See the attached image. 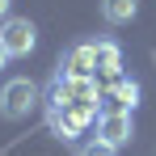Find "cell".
Instances as JSON below:
<instances>
[{"instance_id": "5", "label": "cell", "mask_w": 156, "mask_h": 156, "mask_svg": "<svg viewBox=\"0 0 156 156\" xmlns=\"http://www.w3.org/2000/svg\"><path fill=\"white\" fill-rule=\"evenodd\" d=\"M101 101H105L110 114H131V110L139 105V84H135L131 76H118V80H110V84H105Z\"/></svg>"}, {"instance_id": "7", "label": "cell", "mask_w": 156, "mask_h": 156, "mask_svg": "<svg viewBox=\"0 0 156 156\" xmlns=\"http://www.w3.org/2000/svg\"><path fill=\"white\" fill-rule=\"evenodd\" d=\"M59 76H93L97 80V42H80L63 55L59 63Z\"/></svg>"}, {"instance_id": "9", "label": "cell", "mask_w": 156, "mask_h": 156, "mask_svg": "<svg viewBox=\"0 0 156 156\" xmlns=\"http://www.w3.org/2000/svg\"><path fill=\"white\" fill-rule=\"evenodd\" d=\"M101 17L110 26H131L139 17V0H101Z\"/></svg>"}, {"instance_id": "4", "label": "cell", "mask_w": 156, "mask_h": 156, "mask_svg": "<svg viewBox=\"0 0 156 156\" xmlns=\"http://www.w3.org/2000/svg\"><path fill=\"white\" fill-rule=\"evenodd\" d=\"M47 122H51V131L59 139H76V135L89 131L93 114H84V110H63V105H47Z\"/></svg>"}, {"instance_id": "12", "label": "cell", "mask_w": 156, "mask_h": 156, "mask_svg": "<svg viewBox=\"0 0 156 156\" xmlns=\"http://www.w3.org/2000/svg\"><path fill=\"white\" fill-rule=\"evenodd\" d=\"M4 63H9V55H4V47H0V68H4Z\"/></svg>"}, {"instance_id": "6", "label": "cell", "mask_w": 156, "mask_h": 156, "mask_svg": "<svg viewBox=\"0 0 156 156\" xmlns=\"http://www.w3.org/2000/svg\"><path fill=\"white\" fill-rule=\"evenodd\" d=\"M97 139L110 144L114 152H118L122 144H131V139H135V122H131V114H110V110H105L101 118H97Z\"/></svg>"}, {"instance_id": "8", "label": "cell", "mask_w": 156, "mask_h": 156, "mask_svg": "<svg viewBox=\"0 0 156 156\" xmlns=\"http://www.w3.org/2000/svg\"><path fill=\"white\" fill-rule=\"evenodd\" d=\"M97 76H105V80H118L122 76V47L118 42H97Z\"/></svg>"}, {"instance_id": "2", "label": "cell", "mask_w": 156, "mask_h": 156, "mask_svg": "<svg viewBox=\"0 0 156 156\" xmlns=\"http://www.w3.org/2000/svg\"><path fill=\"white\" fill-rule=\"evenodd\" d=\"M38 105V84L30 76H13L4 80V89H0V118H9V122H21L30 118V110Z\"/></svg>"}, {"instance_id": "10", "label": "cell", "mask_w": 156, "mask_h": 156, "mask_svg": "<svg viewBox=\"0 0 156 156\" xmlns=\"http://www.w3.org/2000/svg\"><path fill=\"white\" fill-rule=\"evenodd\" d=\"M76 156H118L110 144H101V139H89V144H80L76 148Z\"/></svg>"}, {"instance_id": "3", "label": "cell", "mask_w": 156, "mask_h": 156, "mask_svg": "<svg viewBox=\"0 0 156 156\" xmlns=\"http://www.w3.org/2000/svg\"><path fill=\"white\" fill-rule=\"evenodd\" d=\"M0 47L9 59H26L34 47H38V26L30 21V17H9L4 26H0Z\"/></svg>"}, {"instance_id": "11", "label": "cell", "mask_w": 156, "mask_h": 156, "mask_svg": "<svg viewBox=\"0 0 156 156\" xmlns=\"http://www.w3.org/2000/svg\"><path fill=\"white\" fill-rule=\"evenodd\" d=\"M9 17H13V0H0V26H4Z\"/></svg>"}, {"instance_id": "1", "label": "cell", "mask_w": 156, "mask_h": 156, "mask_svg": "<svg viewBox=\"0 0 156 156\" xmlns=\"http://www.w3.org/2000/svg\"><path fill=\"white\" fill-rule=\"evenodd\" d=\"M97 80L93 76H59L55 72L51 84V105H63V110H84V114H97Z\"/></svg>"}]
</instances>
